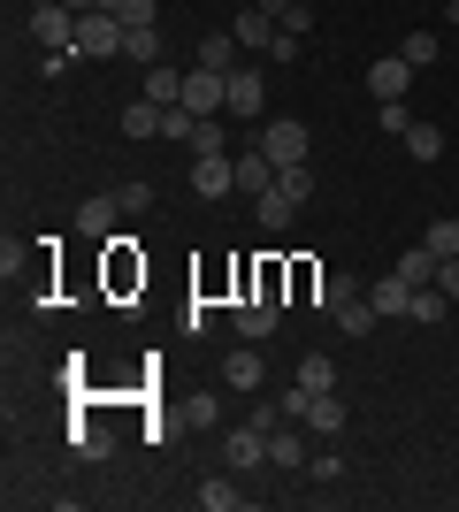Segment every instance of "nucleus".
I'll return each instance as SVG.
<instances>
[{
	"mask_svg": "<svg viewBox=\"0 0 459 512\" xmlns=\"http://www.w3.org/2000/svg\"><path fill=\"white\" fill-rule=\"evenodd\" d=\"M123 39H131V23L108 16V8H85V16H77V54H85V62H108V54H123Z\"/></svg>",
	"mask_w": 459,
	"mask_h": 512,
	"instance_id": "nucleus-1",
	"label": "nucleus"
},
{
	"mask_svg": "<svg viewBox=\"0 0 459 512\" xmlns=\"http://www.w3.org/2000/svg\"><path fill=\"white\" fill-rule=\"evenodd\" d=\"M230 321H238V337H245V344H268V337H276V321H284V306H276V283L245 291V299L230 306Z\"/></svg>",
	"mask_w": 459,
	"mask_h": 512,
	"instance_id": "nucleus-2",
	"label": "nucleus"
},
{
	"mask_svg": "<svg viewBox=\"0 0 459 512\" xmlns=\"http://www.w3.org/2000/svg\"><path fill=\"white\" fill-rule=\"evenodd\" d=\"M31 46H46V54H77V8H62V0L31 8Z\"/></svg>",
	"mask_w": 459,
	"mask_h": 512,
	"instance_id": "nucleus-3",
	"label": "nucleus"
},
{
	"mask_svg": "<svg viewBox=\"0 0 459 512\" xmlns=\"http://www.w3.org/2000/svg\"><path fill=\"white\" fill-rule=\"evenodd\" d=\"M192 192L199 199H230L238 192V153H199L192 161Z\"/></svg>",
	"mask_w": 459,
	"mask_h": 512,
	"instance_id": "nucleus-4",
	"label": "nucleus"
},
{
	"mask_svg": "<svg viewBox=\"0 0 459 512\" xmlns=\"http://www.w3.org/2000/svg\"><path fill=\"white\" fill-rule=\"evenodd\" d=\"M184 107L192 115H222L230 107V77L222 69H184Z\"/></svg>",
	"mask_w": 459,
	"mask_h": 512,
	"instance_id": "nucleus-5",
	"label": "nucleus"
},
{
	"mask_svg": "<svg viewBox=\"0 0 459 512\" xmlns=\"http://www.w3.org/2000/svg\"><path fill=\"white\" fill-rule=\"evenodd\" d=\"M261 153L276 169H299L306 161V123H261Z\"/></svg>",
	"mask_w": 459,
	"mask_h": 512,
	"instance_id": "nucleus-6",
	"label": "nucleus"
},
{
	"mask_svg": "<svg viewBox=\"0 0 459 512\" xmlns=\"http://www.w3.org/2000/svg\"><path fill=\"white\" fill-rule=\"evenodd\" d=\"M222 459H230V467H268V421L230 428V436H222Z\"/></svg>",
	"mask_w": 459,
	"mask_h": 512,
	"instance_id": "nucleus-7",
	"label": "nucleus"
},
{
	"mask_svg": "<svg viewBox=\"0 0 459 512\" xmlns=\"http://www.w3.org/2000/svg\"><path fill=\"white\" fill-rule=\"evenodd\" d=\"M115 214H123V192H92L85 207H77V237H100V245H108V237H115Z\"/></svg>",
	"mask_w": 459,
	"mask_h": 512,
	"instance_id": "nucleus-8",
	"label": "nucleus"
},
{
	"mask_svg": "<svg viewBox=\"0 0 459 512\" xmlns=\"http://www.w3.org/2000/svg\"><path fill=\"white\" fill-rule=\"evenodd\" d=\"M261 100H268V85H261V69H230V107H222V115H238V123H253V115H261Z\"/></svg>",
	"mask_w": 459,
	"mask_h": 512,
	"instance_id": "nucleus-9",
	"label": "nucleus"
},
{
	"mask_svg": "<svg viewBox=\"0 0 459 512\" xmlns=\"http://www.w3.org/2000/svg\"><path fill=\"white\" fill-rule=\"evenodd\" d=\"M230 31H238V46H245V54H268V46H276V31H284V23H276V16H261V8L245 0V8H238V23H230Z\"/></svg>",
	"mask_w": 459,
	"mask_h": 512,
	"instance_id": "nucleus-10",
	"label": "nucleus"
},
{
	"mask_svg": "<svg viewBox=\"0 0 459 512\" xmlns=\"http://www.w3.org/2000/svg\"><path fill=\"white\" fill-rule=\"evenodd\" d=\"M406 85H414V69L398 62V54H383V62H368V92H375V107H383V100H406Z\"/></svg>",
	"mask_w": 459,
	"mask_h": 512,
	"instance_id": "nucleus-11",
	"label": "nucleus"
},
{
	"mask_svg": "<svg viewBox=\"0 0 459 512\" xmlns=\"http://www.w3.org/2000/svg\"><path fill=\"white\" fill-rule=\"evenodd\" d=\"M299 428H314V436H345V398H337V390H322V398H314V406H306V421Z\"/></svg>",
	"mask_w": 459,
	"mask_h": 512,
	"instance_id": "nucleus-12",
	"label": "nucleus"
},
{
	"mask_svg": "<svg viewBox=\"0 0 459 512\" xmlns=\"http://www.w3.org/2000/svg\"><path fill=\"white\" fill-rule=\"evenodd\" d=\"M222 383L230 390H261V344H238V352L222 360Z\"/></svg>",
	"mask_w": 459,
	"mask_h": 512,
	"instance_id": "nucleus-13",
	"label": "nucleus"
},
{
	"mask_svg": "<svg viewBox=\"0 0 459 512\" xmlns=\"http://www.w3.org/2000/svg\"><path fill=\"white\" fill-rule=\"evenodd\" d=\"M238 31H207V39H199V69H222V77H230V69H238Z\"/></svg>",
	"mask_w": 459,
	"mask_h": 512,
	"instance_id": "nucleus-14",
	"label": "nucleus"
},
{
	"mask_svg": "<svg viewBox=\"0 0 459 512\" xmlns=\"http://www.w3.org/2000/svg\"><path fill=\"white\" fill-rule=\"evenodd\" d=\"M368 306H375V314H406V306H414V283L391 268L383 283H368Z\"/></svg>",
	"mask_w": 459,
	"mask_h": 512,
	"instance_id": "nucleus-15",
	"label": "nucleus"
},
{
	"mask_svg": "<svg viewBox=\"0 0 459 512\" xmlns=\"http://www.w3.org/2000/svg\"><path fill=\"white\" fill-rule=\"evenodd\" d=\"M69 451H77V459H115V436L100 421H77L69 428Z\"/></svg>",
	"mask_w": 459,
	"mask_h": 512,
	"instance_id": "nucleus-16",
	"label": "nucleus"
},
{
	"mask_svg": "<svg viewBox=\"0 0 459 512\" xmlns=\"http://www.w3.org/2000/svg\"><path fill=\"white\" fill-rule=\"evenodd\" d=\"M268 184H276V161H268L261 146H253V153H238V192H253V199H261Z\"/></svg>",
	"mask_w": 459,
	"mask_h": 512,
	"instance_id": "nucleus-17",
	"label": "nucleus"
},
{
	"mask_svg": "<svg viewBox=\"0 0 459 512\" xmlns=\"http://www.w3.org/2000/svg\"><path fill=\"white\" fill-rule=\"evenodd\" d=\"M253 207H261V230H291V222H299V199H291V192H276V184H268V192L253 199Z\"/></svg>",
	"mask_w": 459,
	"mask_h": 512,
	"instance_id": "nucleus-18",
	"label": "nucleus"
},
{
	"mask_svg": "<svg viewBox=\"0 0 459 512\" xmlns=\"http://www.w3.org/2000/svg\"><path fill=\"white\" fill-rule=\"evenodd\" d=\"M146 100H153V107H176V100H184V69L153 62V69H146Z\"/></svg>",
	"mask_w": 459,
	"mask_h": 512,
	"instance_id": "nucleus-19",
	"label": "nucleus"
},
{
	"mask_svg": "<svg viewBox=\"0 0 459 512\" xmlns=\"http://www.w3.org/2000/svg\"><path fill=\"white\" fill-rule=\"evenodd\" d=\"M437 54H444L437 31H406V39H398V62H406V69H429Z\"/></svg>",
	"mask_w": 459,
	"mask_h": 512,
	"instance_id": "nucleus-20",
	"label": "nucleus"
},
{
	"mask_svg": "<svg viewBox=\"0 0 459 512\" xmlns=\"http://www.w3.org/2000/svg\"><path fill=\"white\" fill-rule=\"evenodd\" d=\"M268 467H306V436H291V428H268Z\"/></svg>",
	"mask_w": 459,
	"mask_h": 512,
	"instance_id": "nucleus-21",
	"label": "nucleus"
},
{
	"mask_svg": "<svg viewBox=\"0 0 459 512\" xmlns=\"http://www.w3.org/2000/svg\"><path fill=\"white\" fill-rule=\"evenodd\" d=\"M391 268H398L406 283H414V291H421V283H437V253H429V245H406V253H398Z\"/></svg>",
	"mask_w": 459,
	"mask_h": 512,
	"instance_id": "nucleus-22",
	"label": "nucleus"
},
{
	"mask_svg": "<svg viewBox=\"0 0 459 512\" xmlns=\"http://www.w3.org/2000/svg\"><path fill=\"white\" fill-rule=\"evenodd\" d=\"M123 62H161V23H131V39H123Z\"/></svg>",
	"mask_w": 459,
	"mask_h": 512,
	"instance_id": "nucleus-23",
	"label": "nucleus"
},
{
	"mask_svg": "<svg viewBox=\"0 0 459 512\" xmlns=\"http://www.w3.org/2000/svg\"><path fill=\"white\" fill-rule=\"evenodd\" d=\"M291 383H306V390H314V398H322V390H337V360H322V352H306Z\"/></svg>",
	"mask_w": 459,
	"mask_h": 512,
	"instance_id": "nucleus-24",
	"label": "nucleus"
},
{
	"mask_svg": "<svg viewBox=\"0 0 459 512\" xmlns=\"http://www.w3.org/2000/svg\"><path fill=\"white\" fill-rule=\"evenodd\" d=\"M375 321H383V314H375V306H368V291H360V299H345V306H337V329H345V337H368Z\"/></svg>",
	"mask_w": 459,
	"mask_h": 512,
	"instance_id": "nucleus-25",
	"label": "nucleus"
},
{
	"mask_svg": "<svg viewBox=\"0 0 459 512\" xmlns=\"http://www.w3.org/2000/svg\"><path fill=\"white\" fill-rule=\"evenodd\" d=\"M161 115H169V107L131 100V107H123V130H131V138H161Z\"/></svg>",
	"mask_w": 459,
	"mask_h": 512,
	"instance_id": "nucleus-26",
	"label": "nucleus"
},
{
	"mask_svg": "<svg viewBox=\"0 0 459 512\" xmlns=\"http://www.w3.org/2000/svg\"><path fill=\"white\" fill-rule=\"evenodd\" d=\"M421 245H429L437 260H452V253H459V214H437V222L421 230Z\"/></svg>",
	"mask_w": 459,
	"mask_h": 512,
	"instance_id": "nucleus-27",
	"label": "nucleus"
},
{
	"mask_svg": "<svg viewBox=\"0 0 459 512\" xmlns=\"http://www.w3.org/2000/svg\"><path fill=\"white\" fill-rule=\"evenodd\" d=\"M406 153L414 161H444V123H414L406 130Z\"/></svg>",
	"mask_w": 459,
	"mask_h": 512,
	"instance_id": "nucleus-28",
	"label": "nucleus"
},
{
	"mask_svg": "<svg viewBox=\"0 0 459 512\" xmlns=\"http://www.w3.org/2000/svg\"><path fill=\"white\" fill-rule=\"evenodd\" d=\"M314 299H322V314H337L345 299H360V283H352V276H322V283H314Z\"/></svg>",
	"mask_w": 459,
	"mask_h": 512,
	"instance_id": "nucleus-29",
	"label": "nucleus"
},
{
	"mask_svg": "<svg viewBox=\"0 0 459 512\" xmlns=\"http://www.w3.org/2000/svg\"><path fill=\"white\" fill-rule=\"evenodd\" d=\"M199 505H207V512H238L245 497H238V482H222V474H215V482H199Z\"/></svg>",
	"mask_w": 459,
	"mask_h": 512,
	"instance_id": "nucleus-30",
	"label": "nucleus"
},
{
	"mask_svg": "<svg viewBox=\"0 0 459 512\" xmlns=\"http://www.w3.org/2000/svg\"><path fill=\"white\" fill-rule=\"evenodd\" d=\"M406 314H414V321H444V314H452V306H444V291H437V283H421Z\"/></svg>",
	"mask_w": 459,
	"mask_h": 512,
	"instance_id": "nucleus-31",
	"label": "nucleus"
},
{
	"mask_svg": "<svg viewBox=\"0 0 459 512\" xmlns=\"http://www.w3.org/2000/svg\"><path fill=\"white\" fill-rule=\"evenodd\" d=\"M276 192H291L306 207V199H314V169H306V161H299V169H276Z\"/></svg>",
	"mask_w": 459,
	"mask_h": 512,
	"instance_id": "nucleus-32",
	"label": "nucleus"
},
{
	"mask_svg": "<svg viewBox=\"0 0 459 512\" xmlns=\"http://www.w3.org/2000/svg\"><path fill=\"white\" fill-rule=\"evenodd\" d=\"M100 8H108V16H123V23H153V8H161V0H100Z\"/></svg>",
	"mask_w": 459,
	"mask_h": 512,
	"instance_id": "nucleus-33",
	"label": "nucleus"
},
{
	"mask_svg": "<svg viewBox=\"0 0 459 512\" xmlns=\"http://www.w3.org/2000/svg\"><path fill=\"white\" fill-rule=\"evenodd\" d=\"M306 406H314V390H306V383H291L284 398H276V413H284V421H306Z\"/></svg>",
	"mask_w": 459,
	"mask_h": 512,
	"instance_id": "nucleus-34",
	"label": "nucleus"
},
{
	"mask_svg": "<svg viewBox=\"0 0 459 512\" xmlns=\"http://www.w3.org/2000/svg\"><path fill=\"white\" fill-rule=\"evenodd\" d=\"M199 153H222V123H215V115L192 130V161H199Z\"/></svg>",
	"mask_w": 459,
	"mask_h": 512,
	"instance_id": "nucleus-35",
	"label": "nucleus"
},
{
	"mask_svg": "<svg viewBox=\"0 0 459 512\" xmlns=\"http://www.w3.org/2000/svg\"><path fill=\"white\" fill-rule=\"evenodd\" d=\"M383 130H391V138H406V130H414V115H406V100H383Z\"/></svg>",
	"mask_w": 459,
	"mask_h": 512,
	"instance_id": "nucleus-36",
	"label": "nucleus"
},
{
	"mask_svg": "<svg viewBox=\"0 0 459 512\" xmlns=\"http://www.w3.org/2000/svg\"><path fill=\"white\" fill-rule=\"evenodd\" d=\"M437 291H444V299H459V253L437 260Z\"/></svg>",
	"mask_w": 459,
	"mask_h": 512,
	"instance_id": "nucleus-37",
	"label": "nucleus"
},
{
	"mask_svg": "<svg viewBox=\"0 0 459 512\" xmlns=\"http://www.w3.org/2000/svg\"><path fill=\"white\" fill-rule=\"evenodd\" d=\"M253 8H261V16H276V23H284L291 8H299V0H253Z\"/></svg>",
	"mask_w": 459,
	"mask_h": 512,
	"instance_id": "nucleus-38",
	"label": "nucleus"
},
{
	"mask_svg": "<svg viewBox=\"0 0 459 512\" xmlns=\"http://www.w3.org/2000/svg\"><path fill=\"white\" fill-rule=\"evenodd\" d=\"M62 8H77V16H85V8H100V0H62Z\"/></svg>",
	"mask_w": 459,
	"mask_h": 512,
	"instance_id": "nucleus-39",
	"label": "nucleus"
},
{
	"mask_svg": "<svg viewBox=\"0 0 459 512\" xmlns=\"http://www.w3.org/2000/svg\"><path fill=\"white\" fill-rule=\"evenodd\" d=\"M444 23H459V0H444Z\"/></svg>",
	"mask_w": 459,
	"mask_h": 512,
	"instance_id": "nucleus-40",
	"label": "nucleus"
},
{
	"mask_svg": "<svg viewBox=\"0 0 459 512\" xmlns=\"http://www.w3.org/2000/svg\"><path fill=\"white\" fill-rule=\"evenodd\" d=\"M31 8H46V0H31Z\"/></svg>",
	"mask_w": 459,
	"mask_h": 512,
	"instance_id": "nucleus-41",
	"label": "nucleus"
}]
</instances>
